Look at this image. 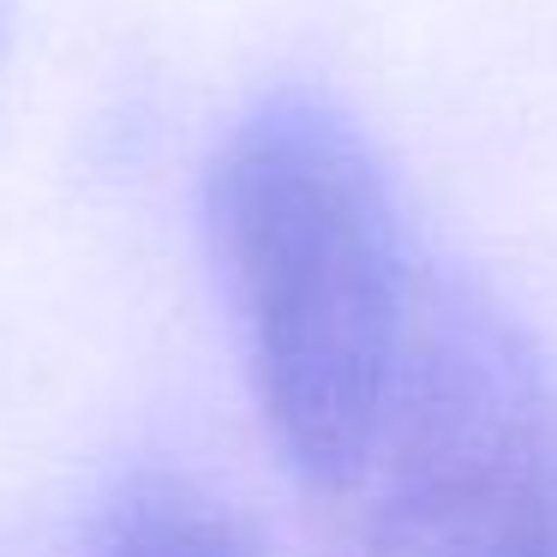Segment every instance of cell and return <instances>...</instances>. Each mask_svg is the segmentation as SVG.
Listing matches in <instances>:
<instances>
[{"instance_id": "6da1fadb", "label": "cell", "mask_w": 557, "mask_h": 557, "mask_svg": "<svg viewBox=\"0 0 557 557\" xmlns=\"http://www.w3.org/2000/svg\"><path fill=\"white\" fill-rule=\"evenodd\" d=\"M205 228L282 468L354 485L432 276L384 157L330 97L270 90L210 162Z\"/></svg>"}, {"instance_id": "7a4b0ae2", "label": "cell", "mask_w": 557, "mask_h": 557, "mask_svg": "<svg viewBox=\"0 0 557 557\" xmlns=\"http://www.w3.org/2000/svg\"><path fill=\"white\" fill-rule=\"evenodd\" d=\"M366 473L360 557H545L557 377L480 282L432 264Z\"/></svg>"}, {"instance_id": "3957f363", "label": "cell", "mask_w": 557, "mask_h": 557, "mask_svg": "<svg viewBox=\"0 0 557 557\" xmlns=\"http://www.w3.org/2000/svg\"><path fill=\"white\" fill-rule=\"evenodd\" d=\"M90 557H264L228 497L186 473H138L102 516Z\"/></svg>"}, {"instance_id": "277c9868", "label": "cell", "mask_w": 557, "mask_h": 557, "mask_svg": "<svg viewBox=\"0 0 557 557\" xmlns=\"http://www.w3.org/2000/svg\"><path fill=\"white\" fill-rule=\"evenodd\" d=\"M0 61H7V0H0Z\"/></svg>"}, {"instance_id": "5b68a950", "label": "cell", "mask_w": 557, "mask_h": 557, "mask_svg": "<svg viewBox=\"0 0 557 557\" xmlns=\"http://www.w3.org/2000/svg\"><path fill=\"white\" fill-rule=\"evenodd\" d=\"M545 557H557V516H552V545H545Z\"/></svg>"}]
</instances>
